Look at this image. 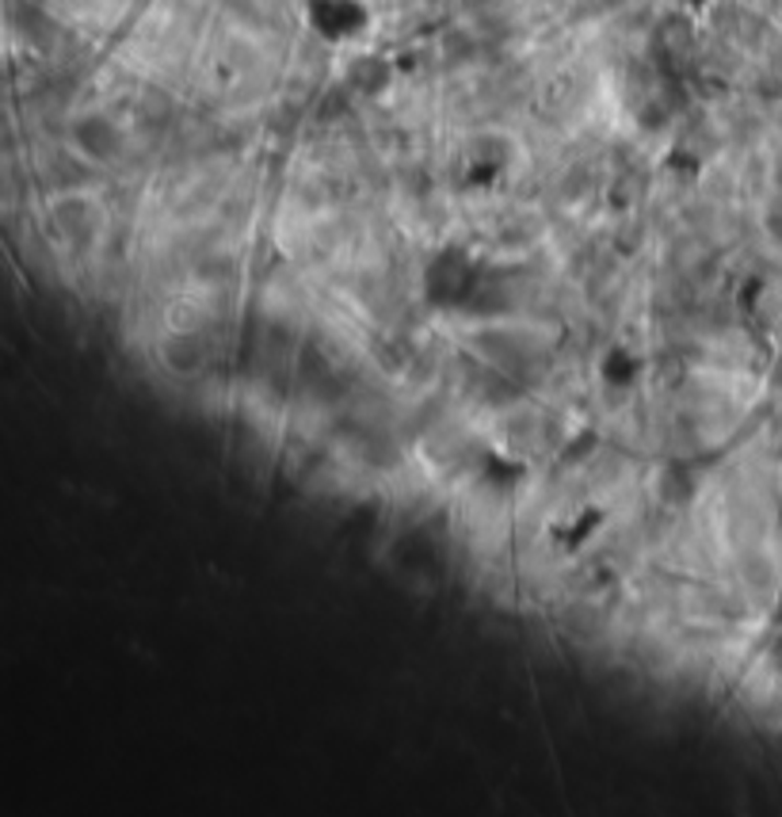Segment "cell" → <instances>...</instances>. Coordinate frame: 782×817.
Listing matches in <instances>:
<instances>
[{"mask_svg": "<svg viewBox=\"0 0 782 817\" xmlns=\"http://www.w3.org/2000/svg\"><path fill=\"white\" fill-rule=\"evenodd\" d=\"M46 218H50L54 238H58L66 249H77V253H92L107 233V210L89 187L58 192L50 199Z\"/></svg>", "mask_w": 782, "mask_h": 817, "instance_id": "6da1fadb", "label": "cell"}, {"mask_svg": "<svg viewBox=\"0 0 782 817\" xmlns=\"http://www.w3.org/2000/svg\"><path fill=\"white\" fill-rule=\"evenodd\" d=\"M69 146L92 164V169H112L123 161L126 130L123 123L112 119L107 112H84L69 123Z\"/></svg>", "mask_w": 782, "mask_h": 817, "instance_id": "7a4b0ae2", "label": "cell"}]
</instances>
